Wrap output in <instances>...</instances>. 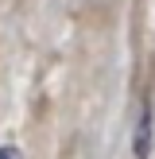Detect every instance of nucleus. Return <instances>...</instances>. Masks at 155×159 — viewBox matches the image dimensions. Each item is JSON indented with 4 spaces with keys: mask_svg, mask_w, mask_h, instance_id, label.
<instances>
[{
    "mask_svg": "<svg viewBox=\"0 0 155 159\" xmlns=\"http://www.w3.org/2000/svg\"><path fill=\"white\" fill-rule=\"evenodd\" d=\"M147 132H151V109H144V116H140V132H136V155L140 159L147 155Z\"/></svg>",
    "mask_w": 155,
    "mask_h": 159,
    "instance_id": "f257e3e1",
    "label": "nucleus"
},
{
    "mask_svg": "<svg viewBox=\"0 0 155 159\" xmlns=\"http://www.w3.org/2000/svg\"><path fill=\"white\" fill-rule=\"evenodd\" d=\"M0 159H20V152L16 148H0Z\"/></svg>",
    "mask_w": 155,
    "mask_h": 159,
    "instance_id": "f03ea898",
    "label": "nucleus"
}]
</instances>
